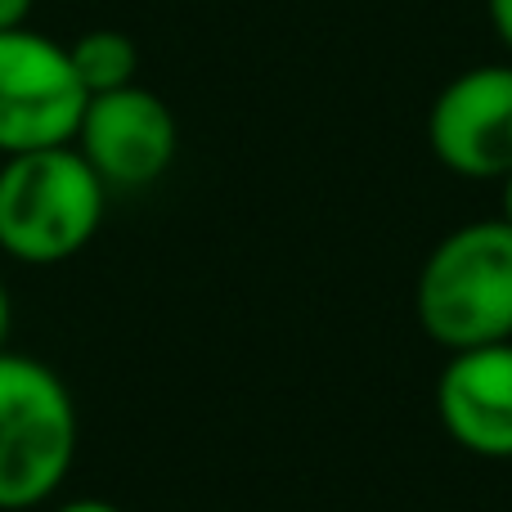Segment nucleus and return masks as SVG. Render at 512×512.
I'll use <instances>...</instances> for the list:
<instances>
[{
  "label": "nucleus",
  "mask_w": 512,
  "mask_h": 512,
  "mask_svg": "<svg viewBox=\"0 0 512 512\" xmlns=\"http://www.w3.org/2000/svg\"><path fill=\"white\" fill-rule=\"evenodd\" d=\"M108 185L72 144L0 162V252L23 265H59L104 225Z\"/></svg>",
  "instance_id": "f257e3e1"
},
{
  "label": "nucleus",
  "mask_w": 512,
  "mask_h": 512,
  "mask_svg": "<svg viewBox=\"0 0 512 512\" xmlns=\"http://www.w3.org/2000/svg\"><path fill=\"white\" fill-rule=\"evenodd\" d=\"M427 144L463 180H504L512 171V63L468 68L432 99Z\"/></svg>",
  "instance_id": "423d86ee"
},
{
  "label": "nucleus",
  "mask_w": 512,
  "mask_h": 512,
  "mask_svg": "<svg viewBox=\"0 0 512 512\" xmlns=\"http://www.w3.org/2000/svg\"><path fill=\"white\" fill-rule=\"evenodd\" d=\"M486 14H490L495 36L504 41V50L512 54V0H486Z\"/></svg>",
  "instance_id": "1a4fd4ad"
},
{
  "label": "nucleus",
  "mask_w": 512,
  "mask_h": 512,
  "mask_svg": "<svg viewBox=\"0 0 512 512\" xmlns=\"http://www.w3.org/2000/svg\"><path fill=\"white\" fill-rule=\"evenodd\" d=\"M54 512H122V508L104 504V499H68V504H59Z\"/></svg>",
  "instance_id": "9b49d317"
},
{
  "label": "nucleus",
  "mask_w": 512,
  "mask_h": 512,
  "mask_svg": "<svg viewBox=\"0 0 512 512\" xmlns=\"http://www.w3.org/2000/svg\"><path fill=\"white\" fill-rule=\"evenodd\" d=\"M68 59H72L81 90L86 95H104V90H122L135 81V72H140V45L126 32L99 27V32H86L68 45Z\"/></svg>",
  "instance_id": "6e6552de"
},
{
  "label": "nucleus",
  "mask_w": 512,
  "mask_h": 512,
  "mask_svg": "<svg viewBox=\"0 0 512 512\" xmlns=\"http://www.w3.org/2000/svg\"><path fill=\"white\" fill-rule=\"evenodd\" d=\"M77 400L45 360L0 351V512H32L77 463Z\"/></svg>",
  "instance_id": "f03ea898"
},
{
  "label": "nucleus",
  "mask_w": 512,
  "mask_h": 512,
  "mask_svg": "<svg viewBox=\"0 0 512 512\" xmlns=\"http://www.w3.org/2000/svg\"><path fill=\"white\" fill-rule=\"evenodd\" d=\"M27 14H32V0H0V32L27 27Z\"/></svg>",
  "instance_id": "9d476101"
},
{
  "label": "nucleus",
  "mask_w": 512,
  "mask_h": 512,
  "mask_svg": "<svg viewBox=\"0 0 512 512\" xmlns=\"http://www.w3.org/2000/svg\"><path fill=\"white\" fill-rule=\"evenodd\" d=\"M72 149L90 162V171L108 189H144L171 171L180 149V126L176 113L162 104V95L131 81L122 90L86 99Z\"/></svg>",
  "instance_id": "39448f33"
},
{
  "label": "nucleus",
  "mask_w": 512,
  "mask_h": 512,
  "mask_svg": "<svg viewBox=\"0 0 512 512\" xmlns=\"http://www.w3.org/2000/svg\"><path fill=\"white\" fill-rule=\"evenodd\" d=\"M86 99L68 45L32 27L0 32V158L72 144Z\"/></svg>",
  "instance_id": "20e7f679"
},
{
  "label": "nucleus",
  "mask_w": 512,
  "mask_h": 512,
  "mask_svg": "<svg viewBox=\"0 0 512 512\" xmlns=\"http://www.w3.org/2000/svg\"><path fill=\"white\" fill-rule=\"evenodd\" d=\"M445 432L477 459H512V342L454 351L436 382Z\"/></svg>",
  "instance_id": "0eeeda50"
},
{
  "label": "nucleus",
  "mask_w": 512,
  "mask_h": 512,
  "mask_svg": "<svg viewBox=\"0 0 512 512\" xmlns=\"http://www.w3.org/2000/svg\"><path fill=\"white\" fill-rule=\"evenodd\" d=\"M418 324L445 351L512 342V225L472 221L445 234L418 274Z\"/></svg>",
  "instance_id": "7ed1b4c3"
},
{
  "label": "nucleus",
  "mask_w": 512,
  "mask_h": 512,
  "mask_svg": "<svg viewBox=\"0 0 512 512\" xmlns=\"http://www.w3.org/2000/svg\"><path fill=\"white\" fill-rule=\"evenodd\" d=\"M9 324H14V306H9V288H5V279H0V351H5V342H9Z\"/></svg>",
  "instance_id": "f8f14e48"
},
{
  "label": "nucleus",
  "mask_w": 512,
  "mask_h": 512,
  "mask_svg": "<svg viewBox=\"0 0 512 512\" xmlns=\"http://www.w3.org/2000/svg\"><path fill=\"white\" fill-rule=\"evenodd\" d=\"M504 221L512 225V171L504 176Z\"/></svg>",
  "instance_id": "ddd939ff"
}]
</instances>
